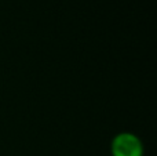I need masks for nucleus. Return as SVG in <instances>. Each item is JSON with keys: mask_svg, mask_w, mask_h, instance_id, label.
<instances>
[{"mask_svg": "<svg viewBox=\"0 0 157 156\" xmlns=\"http://www.w3.org/2000/svg\"><path fill=\"white\" fill-rule=\"evenodd\" d=\"M112 156H144L145 148L141 138L130 131H121L110 142Z\"/></svg>", "mask_w": 157, "mask_h": 156, "instance_id": "1", "label": "nucleus"}]
</instances>
